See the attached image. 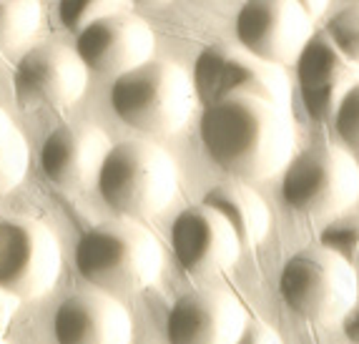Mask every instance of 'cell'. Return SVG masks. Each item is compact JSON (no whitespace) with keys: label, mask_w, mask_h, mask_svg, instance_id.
<instances>
[{"label":"cell","mask_w":359,"mask_h":344,"mask_svg":"<svg viewBox=\"0 0 359 344\" xmlns=\"http://www.w3.org/2000/svg\"><path fill=\"white\" fill-rule=\"evenodd\" d=\"M156 36L151 25L131 11H121L96 20L76 38V53L86 68L121 78L154 61Z\"/></svg>","instance_id":"cell-12"},{"label":"cell","mask_w":359,"mask_h":344,"mask_svg":"<svg viewBox=\"0 0 359 344\" xmlns=\"http://www.w3.org/2000/svg\"><path fill=\"white\" fill-rule=\"evenodd\" d=\"M233 33L246 53L282 68L299 61L302 50L314 36V20L302 3L257 0L239 8Z\"/></svg>","instance_id":"cell-9"},{"label":"cell","mask_w":359,"mask_h":344,"mask_svg":"<svg viewBox=\"0 0 359 344\" xmlns=\"http://www.w3.org/2000/svg\"><path fill=\"white\" fill-rule=\"evenodd\" d=\"M297 83L306 113L319 123H330L347 93L359 83V68L337 50L327 33L319 31L297 61Z\"/></svg>","instance_id":"cell-14"},{"label":"cell","mask_w":359,"mask_h":344,"mask_svg":"<svg viewBox=\"0 0 359 344\" xmlns=\"http://www.w3.org/2000/svg\"><path fill=\"white\" fill-rule=\"evenodd\" d=\"M28 171V144L0 109V196L18 186Z\"/></svg>","instance_id":"cell-18"},{"label":"cell","mask_w":359,"mask_h":344,"mask_svg":"<svg viewBox=\"0 0 359 344\" xmlns=\"http://www.w3.org/2000/svg\"><path fill=\"white\" fill-rule=\"evenodd\" d=\"M279 294L302 319L314 324L341 322L359 304L357 269L322 244L306 247L284 261Z\"/></svg>","instance_id":"cell-5"},{"label":"cell","mask_w":359,"mask_h":344,"mask_svg":"<svg viewBox=\"0 0 359 344\" xmlns=\"http://www.w3.org/2000/svg\"><path fill=\"white\" fill-rule=\"evenodd\" d=\"M176 261L189 277L209 279L226 272L241 256V242L233 226L206 204L189 206L171 226Z\"/></svg>","instance_id":"cell-11"},{"label":"cell","mask_w":359,"mask_h":344,"mask_svg":"<svg viewBox=\"0 0 359 344\" xmlns=\"http://www.w3.org/2000/svg\"><path fill=\"white\" fill-rule=\"evenodd\" d=\"M324 33L349 63L359 68V3L344 6L330 18Z\"/></svg>","instance_id":"cell-22"},{"label":"cell","mask_w":359,"mask_h":344,"mask_svg":"<svg viewBox=\"0 0 359 344\" xmlns=\"http://www.w3.org/2000/svg\"><path fill=\"white\" fill-rule=\"evenodd\" d=\"M111 151L108 136L93 123H68L48 133L41 149L43 174L66 191H81L98 181Z\"/></svg>","instance_id":"cell-15"},{"label":"cell","mask_w":359,"mask_h":344,"mask_svg":"<svg viewBox=\"0 0 359 344\" xmlns=\"http://www.w3.org/2000/svg\"><path fill=\"white\" fill-rule=\"evenodd\" d=\"M60 264V244L43 221L23 216L0 221V287L20 302L53 289Z\"/></svg>","instance_id":"cell-8"},{"label":"cell","mask_w":359,"mask_h":344,"mask_svg":"<svg viewBox=\"0 0 359 344\" xmlns=\"http://www.w3.org/2000/svg\"><path fill=\"white\" fill-rule=\"evenodd\" d=\"M58 344H131V314L116 296L90 289L63 299L53 317Z\"/></svg>","instance_id":"cell-16"},{"label":"cell","mask_w":359,"mask_h":344,"mask_svg":"<svg viewBox=\"0 0 359 344\" xmlns=\"http://www.w3.org/2000/svg\"><path fill=\"white\" fill-rule=\"evenodd\" d=\"M88 68L76 48L41 43L23 55L13 73V91L23 111L68 109L83 96Z\"/></svg>","instance_id":"cell-10"},{"label":"cell","mask_w":359,"mask_h":344,"mask_svg":"<svg viewBox=\"0 0 359 344\" xmlns=\"http://www.w3.org/2000/svg\"><path fill=\"white\" fill-rule=\"evenodd\" d=\"M319 244L334 252L347 264H359V212L332 219L319 234Z\"/></svg>","instance_id":"cell-20"},{"label":"cell","mask_w":359,"mask_h":344,"mask_svg":"<svg viewBox=\"0 0 359 344\" xmlns=\"http://www.w3.org/2000/svg\"><path fill=\"white\" fill-rule=\"evenodd\" d=\"M191 76L174 61H149L111 85V106L121 121L149 136H171L194 111Z\"/></svg>","instance_id":"cell-4"},{"label":"cell","mask_w":359,"mask_h":344,"mask_svg":"<svg viewBox=\"0 0 359 344\" xmlns=\"http://www.w3.org/2000/svg\"><path fill=\"white\" fill-rule=\"evenodd\" d=\"M41 3L33 0H3L0 3V48H15L36 36L41 25Z\"/></svg>","instance_id":"cell-19"},{"label":"cell","mask_w":359,"mask_h":344,"mask_svg":"<svg viewBox=\"0 0 359 344\" xmlns=\"http://www.w3.org/2000/svg\"><path fill=\"white\" fill-rule=\"evenodd\" d=\"M282 196L294 212L337 216L359 199V166L337 146H311L287 166Z\"/></svg>","instance_id":"cell-7"},{"label":"cell","mask_w":359,"mask_h":344,"mask_svg":"<svg viewBox=\"0 0 359 344\" xmlns=\"http://www.w3.org/2000/svg\"><path fill=\"white\" fill-rule=\"evenodd\" d=\"M236 344H282V339H279V334L269 324L254 319L246 324L244 334H241Z\"/></svg>","instance_id":"cell-24"},{"label":"cell","mask_w":359,"mask_h":344,"mask_svg":"<svg viewBox=\"0 0 359 344\" xmlns=\"http://www.w3.org/2000/svg\"><path fill=\"white\" fill-rule=\"evenodd\" d=\"M18 304H20L18 296L11 294L8 289L0 287V337L6 334L8 324H11L13 317H15V312H18Z\"/></svg>","instance_id":"cell-25"},{"label":"cell","mask_w":359,"mask_h":344,"mask_svg":"<svg viewBox=\"0 0 359 344\" xmlns=\"http://www.w3.org/2000/svg\"><path fill=\"white\" fill-rule=\"evenodd\" d=\"M204 204L216 209L239 236L241 247L252 249L269 234V206L252 186L239 181H224L204 196Z\"/></svg>","instance_id":"cell-17"},{"label":"cell","mask_w":359,"mask_h":344,"mask_svg":"<svg viewBox=\"0 0 359 344\" xmlns=\"http://www.w3.org/2000/svg\"><path fill=\"white\" fill-rule=\"evenodd\" d=\"M0 344H8V342H6V339H3V337H0Z\"/></svg>","instance_id":"cell-28"},{"label":"cell","mask_w":359,"mask_h":344,"mask_svg":"<svg viewBox=\"0 0 359 344\" xmlns=\"http://www.w3.org/2000/svg\"><path fill=\"white\" fill-rule=\"evenodd\" d=\"M244 304L226 289H194L166 317L168 344H236L249 324Z\"/></svg>","instance_id":"cell-13"},{"label":"cell","mask_w":359,"mask_h":344,"mask_svg":"<svg viewBox=\"0 0 359 344\" xmlns=\"http://www.w3.org/2000/svg\"><path fill=\"white\" fill-rule=\"evenodd\" d=\"M78 274L93 289L111 296L136 294L158 282L161 244L136 221H106L81 236L76 247Z\"/></svg>","instance_id":"cell-2"},{"label":"cell","mask_w":359,"mask_h":344,"mask_svg":"<svg viewBox=\"0 0 359 344\" xmlns=\"http://www.w3.org/2000/svg\"><path fill=\"white\" fill-rule=\"evenodd\" d=\"M198 131L211 161L239 181H262L292 163V113L274 103L249 96L219 101L204 109Z\"/></svg>","instance_id":"cell-1"},{"label":"cell","mask_w":359,"mask_h":344,"mask_svg":"<svg viewBox=\"0 0 359 344\" xmlns=\"http://www.w3.org/2000/svg\"><path fill=\"white\" fill-rule=\"evenodd\" d=\"M341 332L352 344H359V304H354L352 312L341 319Z\"/></svg>","instance_id":"cell-26"},{"label":"cell","mask_w":359,"mask_h":344,"mask_svg":"<svg viewBox=\"0 0 359 344\" xmlns=\"http://www.w3.org/2000/svg\"><path fill=\"white\" fill-rule=\"evenodd\" d=\"M354 269H357V291H359V264L354 266Z\"/></svg>","instance_id":"cell-27"},{"label":"cell","mask_w":359,"mask_h":344,"mask_svg":"<svg viewBox=\"0 0 359 344\" xmlns=\"http://www.w3.org/2000/svg\"><path fill=\"white\" fill-rule=\"evenodd\" d=\"M194 88L204 109L239 96L259 98L279 109H289L292 101V83L282 68L259 61L229 43H214L198 53L194 63Z\"/></svg>","instance_id":"cell-6"},{"label":"cell","mask_w":359,"mask_h":344,"mask_svg":"<svg viewBox=\"0 0 359 344\" xmlns=\"http://www.w3.org/2000/svg\"><path fill=\"white\" fill-rule=\"evenodd\" d=\"M128 11L126 3H108V0H66L60 3L58 15L60 23L66 25V31H71L73 36H81V33L93 25L96 20L108 18L114 13Z\"/></svg>","instance_id":"cell-21"},{"label":"cell","mask_w":359,"mask_h":344,"mask_svg":"<svg viewBox=\"0 0 359 344\" xmlns=\"http://www.w3.org/2000/svg\"><path fill=\"white\" fill-rule=\"evenodd\" d=\"M334 131L349 149L359 151V83L347 93V98L341 101L339 111L334 116Z\"/></svg>","instance_id":"cell-23"},{"label":"cell","mask_w":359,"mask_h":344,"mask_svg":"<svg viewBox=\"0 0 359 344\" xmlns=\"http://www.w3.org/2000/svg\"><path fill=\"white\" fill-rule=\"evenodd\" d=\"M96 184L103 201L133 221L154 216L174 201L179 169L154 141L126 139L111 146Z\"/></svg>","instance_id":"cell-3"}]
</instances>
